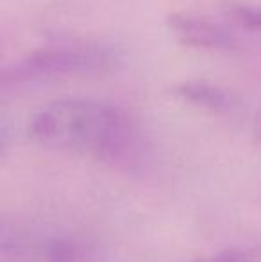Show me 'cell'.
Segmentation results:
<instances>
[{
	"label": "cell",
	"mask_w": 261,
	"mask_h": 262,
	"mask_svg": "<svg viewBox=\"0 0 261 262\" xmlns=\"http://www.w3.org/2000/svg\"><path fill=\"white\" fill-rule=\"evenodd\" d=\"M167 25L179 43L192 49L231 52L240 47L238 36L227 25L218 24L211 18L174 13L168 16Z\"/></svg>",
	"instance_id": "cell-3"
},
{
	"label": "cell",
	"mask_w": 261,
	"mask_h": 262,
	"mask_svg": "<svg viewBox=\"0 0 261 262\" xmlns=\"http://www.w3.org/2000/svg\"><path fill=\"white\" fill-rule=\"evenodd\" d=\"M204 262H256L252 252L249 250H238V248H231V250H224V252L216 253L215 257L204 260Z\"/></svg>",
	"instance_id": "cell-8"
},
{
	"label": "cell",
	"mask_w": 261,
	"mask_h": 262,
	"mask_svg": "<svg viewBox=\"0 0 261 262\" xmlns=\"http://www.w3.org/2000/svg\"><path fill=\"white\" fill-rule=\"evenodd\" d=\"M224 14L227 18V24L245 32H258L261 27L259 9L252 4L231 0L224 7Z\"/></svg>",
	"instance_id": "cell-5"
},
{
	"label": "cell",
	"mask_w": 261,
	"mask_h": 262,
	"mask_svg": "<svg viewBox=\"0 0 261 262\" xmlns=\"http://www.w3.org/2000/svg\"><path fill=\"white\" fill-rule=\"evenodd\" d=\"M20 250L22 241L18 237V234H14V230H11V227L6 221L0 220V255L14 257L20 253Z\"/></svg>",
	"instance_id": "cell-6"
},
{
	"label": "cell",
	"mask_w": 261,
	"mask_h": 262,
	"mask_svg": "<svg viewBox=\"0 0 261 262\" xmlns=\"http://www.w3.org/2000/svg\"><path fill=\"white\" fill-rule=\"evenodd\" d=\"M32 139L49 148L124 168L142 156L143 138L126 109L97 98H63L32 116Z\"/></svg>",
	"instance_id": "cell-1"
},
{
	"label": "cell",
	"mask_w": 261,
	"mask_h": 262,
	"mask_svg": "<svg viewBox=\"0 0 261 262\" xmlns=\"http://www.w3.org/2000/svg\"><path fill=\"white\" fill-rule=\"evenodd\" d=\"M49 262H75V248L72 243L54 241L49 248Z\"/></svg>",
	"instance_id": "cell-7"
},
{
	"label": "cell",
	"mask_w": 261,
	"mask_h": 262,
	"mask_svg": "<svg viewBox=\"0 0 261 262\" xmlns=\"http://www.w3.org/2000/svg\"><path fill=\"white\" fill-rule=\"evenodd\" d=\"M174 93L185 102L213 113H229L238 105L236 95L208 80H186L174 88Z\"/></svg>",
	"instance_id": "cell-4"
},
{
	"label": "cell",
	"mask_w": 261,
	"mask_h": 262,
	"mask_svg": "<svg viewBox=\"0 0 261 262\" xmlns=\"http://www.w3.org/2000/svg\"><path fill=\"white\" fill-rule=\"evenodd\" d=\"M116 62V50L104 43H52L32 50L20 61L0 66V88L50 80L57 77L104 73L115 68Z\"/></svg>",
	"instance_id": "cell-2"
}]
</instances>
